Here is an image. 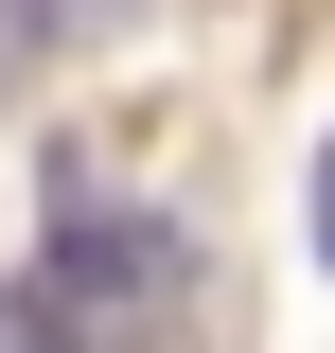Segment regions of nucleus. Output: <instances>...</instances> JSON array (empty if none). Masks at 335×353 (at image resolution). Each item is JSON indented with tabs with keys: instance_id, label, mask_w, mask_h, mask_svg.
<instances>
[{
	"instance_id": "1",
	"label": "nucleus",
	"mask_w": 335,
	"mask_h": 353,
	"mask_svg": "<svg viewBox=\"0 0 335 353\" xmlns=\"http://www.w3.org/2000/svg\"><path fill=\"white\" fill-rule=\"evenodd\" d=\"M36 283L71 301L88 353H159V336H176V230H159V212H71Z\"/></svg>"
},
{
	"instance_id": "2",
	"label": "nucleus",
	"mask_w": 335,
	"mask_h": 353,
	"mask_svg": "<svg viewBox=\"0 0 335 353\" xmlns=\"http://www.w3.org/2000/svg\"><path fill=\"white\" fill-rule=\"evenodd\" d=\"M0 353H88V336H71V301H53V283H0Z\"/></svg>"
},
{
	"instance_id": "3",
	"label": "nucleus",
	"mask_w": 335,
	"mask_h": 353,
	"mask_svg": "<svg viewBox=\"0 0 335 353\" xmlns=\"http://www.w3.org/2000/svg\"><path fill=\"white\" fill-rule=\"evenodd\" d=\"M53 36H71V0H0V88L36 71V53H53Z\"/></svg>"
},
{
	"instance_id": "4",
	"label": "nucleus",
	"mask_w": 335,
	"mask_h": 353,
	"mask_svg": "<svg viewBox=\"0 0 335 353\" xmlns=\"http://www.w3.org/2000/svg\"><path fill=\"white\" fill-rule=\"evenodd\" d=\"M318 265H335V141H318Z\"/></svg>"
}]
</instances>
